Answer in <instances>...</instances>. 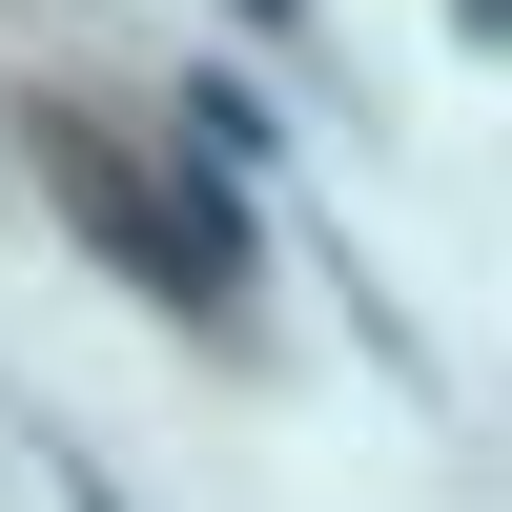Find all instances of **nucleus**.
<instances>
[{"instance_id":"nucleus-2","label":"nucleus","mask_w":512,"mask_h":512,"mask_svg":"<svg viewBox=\"0 0 512 512\" xmlns=\"http://www.w3.org/2000/svg\"><path fill=\"white\" fill-rule=\"evenodd\" d=\"M226 21H246V41H308V0H226Z\"/></svg>"},{"instance_id":"nucleus-3","label":"nucleus","mask_w":512,"mask_h":512,"mask_svg":"<svg viewBox=\"0 0 512 512\" xmlns=\"http://www.w3.org/2000/svg\"><path fill=\"white\" fill-rule=\"evenodd\" d=\"M62 512H123V492H103V472H82V451H62Z\"/></svg>"},{"instance_id":"nucleus-1","label":"nucleus","mask_w":512,"mask_h":512,"mask_svg":"<svg viewBox=\"0 0 512 512\" xmlns=\"http://www.w3.org/2000/svg\"><path fill=\"white\" fill-rule=\"evenodd\" d=\"M21 164L62 185V226L103 246L123 287H164V308H246V287H267V226H246V185H205V164H123V123H82V103H21Z\"/></svg>"}]
</instances>
